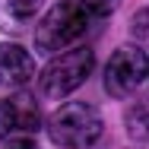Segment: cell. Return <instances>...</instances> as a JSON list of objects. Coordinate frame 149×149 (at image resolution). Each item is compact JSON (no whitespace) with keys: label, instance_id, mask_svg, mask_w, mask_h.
Segmentation results:
<instances>
[{"label":"cell","instance_id":"obj_1","mask_svg":"<svg viewBox=\"0 0 149 149\" xmlns=\"http://www.w3.org/2000/svg\"><path fill=\"white\" fill-rule=\"evenodd\" d=\"M102 133H105V120L98 114V108L89 102H67L48 120L51 143L63 149H89L102 140Z\"/></svg>","mask_w":149,"mask_h":149},{"label":"cell","instance_id":"obj_2","mask_svg":"<svg viewBox=\"0 0 149 149\" xmlns=\"http://www.w3.org/2000/svg\"><path fill=\"white\" fill-rule=\"evenodd\" d=\"M89 19L92 16L79 0H57L35 26V48L41 54H57L63 48L76 45L89 29Z\"/></svg>","mask_w":149,"mask_h":149},{"label":"cell","instance_id":"obj_3","mask_svg":"<svg viewBox=\"0 0 149 149\" xmlns=\"http://www.w3.org/2000/svg\"><path fill=\"white\" fill-rule=\"evenodd\" d=\"M95 70V51L92 48H63L54 60L38 73V89L45 98H67L79 89Z\"/></svg>","mask_w":149,"mask_h":149},{"label":"cell","instance_id":"obj_4","mask_svg":"<svg viewBox=\"0 0 149 149\" xmlns=\"http://www.w3.org/2000/svg\"><path fill=\"white\" fill-rule=\"evenodd\" d=\"M146 70H149V60L143 48H118L108 63H105V92L111 98H130L133 92L143 86L146 79Z\"/></svg>","mask_w":149,"mask_h":149},{"label":"cell","instance_id":"obj_5","mask_svg":"<svg viewBox=\"0 0 149 149\" xmlns=\"http://www.w3.org/2000/svg\"><path fill=\"white\" fill-rule=\"evenodd\" d=\"M35 76V60L19 45H0V86L3 89H19Z\"/></svg>","mask_w":149,"mask_h":149},{"label":"cell","instance_id":"obj_6","mask_svg":"<svg viewBox=\"0 0 149 149\" xmlns=\"http://www.w3.org/2000/svg\"><path fill=\"white\" fill-rule=\"evenodd\" d=\"M45 0H0V32L22 35L35 22Z\"/></svg>","mask_w":149,"mask_h":149},{"label":"cell","instance_id":"obj_7","mask_svg":"<svg viewBox=\"0 0 149 149\" xmlns=\"http://www.w3.org/2000/svg\"><path fill=\"white\" fill-rule=\"evenodd\" d=\"M13 105V120H16V130L19 133H35L38 124H41V111H38V102L32 98L29 92H16L10 98Z\"/></svg>","mask_w":149,"mask_h":149},{"label":"cell","instance_id":"obj_8","mask_svg":"<svg viewBox=\"0 0 149 149\" xmlns=\"http://www.w3.org/2000/svg\"><path fill=\"white\" fill-rule=\"evenodd\" d=\"M124 124H127V133H130L136 143H146V98H136V102L127 108Z\"/></svg>","mask_w":149,"mask_h":149},{"label":"cell","instance_id":"obj_9","mask_svg":"<svg viewBox=\"0 0 149 149\" xmlns=\"http://www.w3.org/2000/svg\"><path fill=\"white\" fill-rule=\"evenodd\" d=\"M83 6H86V13H89L92 19H102V16H111L114 10L120 6V0H79Z\"/></svg>","mask_w":149,"mask_h":149},{"label":"cell","instance_id":"obj_10","mask_svg":"<svg viewBox=\"0 0 149 149\" xmlns=\"http://www.w3.org/2000/svg\"><path fill=\"white\" fill-rule=\"evenodd\" d=\"M13 130H16V120H13V105H10V98H0V140H6Z\"/></svg>","mask_w":149,"mask_h":149},{"label":"cell","instance_id":"obj_11","mask_svg":"<svg viewBox=\"0 0 149 149\" xmlns=\"http://www.w3.org/2000/svg\"><path fill=\"white\" fill-rule=\"evenodd\" d=\"M133 32H136V38L146 45V10H136V16H133Z\"/></svg>","mask_w":149,"mask_h":149},{"label":"cell","instance_id":"obj_12","mask_svg":"<svg viewBox=\"0 0 149 149\" xmlns=\"http://www.w3.org/2000/svg\"><path fill=\"white\" fill-rule=\"evenodd\" d=\"M3 149H38V143L29 140V136H16V140H10Z\"/></svg>","mask_w":149,"mask_h":149}]
</instances>
